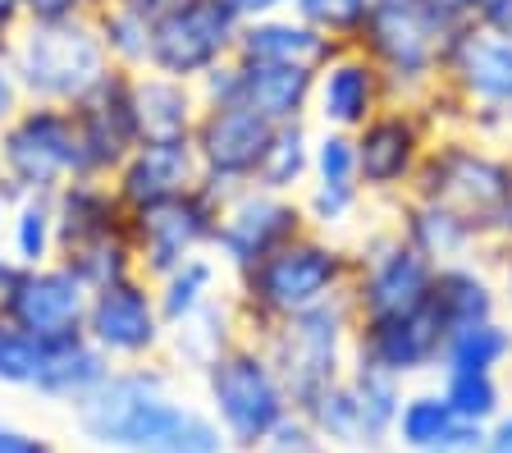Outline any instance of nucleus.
I'll return each mask as SVG.
<instances>
[{
	"instance_id": "f257e3e1",
	"label": "nucleus",
	"mask_w": 512,
	"mask_h": 453,
	"mask_svg": "<svg viewBox=\"0 0 512 453\" xmlns=\"http://www.w3.org/2000/svg\"><path fill=\"white\" fill-rule=\"evenodd\" d=\"M352 280V243L330 234H298L266 261H256L252 270L229 280V298H234L243 339H266L279 321L307 312L316 302H330L348 293Z\"/></svg>"
},
{
	"instance_id": "f03ea898",
	"label": "nucleus",
	"mask_w": 512,
	"mask_h": 453,
	"mask_svg": "<svg viewBox=\"0 0 512 453\" xmlns=\"http://www.w3.org/2000/svg\"><path fill=\"white\" fill-rule=\"evenodd\" d=\"M512 188V151L480 142L471 133H439L430 142L426 161L416 170V184L407 197L435 202L444 211H453L458 220H467L485 248L499 238L503 202Z\"/></svg>"
},
{
	"instance_id": "7ed1b4c3",
	"label": "nucleus",
	"mask_w": 512,
	"mask_h": 453,
	"mask_svg": "<svg viewBox=\"0 0 512 453\" xmlns=\"http://www.w3.org/2000/svg\"><path fill=\"white\" fill-rule=\"evenodd\" d=\"M197 385H202L206 412L215 417V426L224 431V440H229L234 453H256L275 435L279 421L298 412L261 339L229 344L197 376Z\"/></svg>"
},
{
	"instance_id": "20e7f679",
	"label": "nucleus",
	"mask_w": 512,
	"mask_h": 453,
	"mask_svg": "<svg viewBox=\"0 0 512 453\" xmlns=\"http://www.w3.org/2000/svg\"><path fill=\"white\" fill-rule=\"evenodd\" d=\"M439 87L458 101L462 133L494 147H512V37L480 19L444 37Z\"/></svg>"
},
{
	"instance_id": "39448f33",
	"label": "nucleus",
	"mask_w": 512,
	"mask_h": 453,
	"mask_svg": "<svg viewBox=\"0 0 512 453\" xmlns=\"http://www.w3.org/2000/svg\"><path fill=\"white\" fill-rule=\"evenodd\" d=\"M14 78L23 87V101H46V106H78L101 78L110 74V55L96 37L92 19H64V23H19L10 37Z\"/></svg>"
},
{
	"instance_id": "423d86ee",
	"label": "nucleus",
	"mask_w": 512,
	"mask_h": 453,
	"mask_svg": "<svg viewBox=\"0 0 512 453\" xmlns=\"http://www.w3.org/2000/svg\"><path fill=\"white\" fill-rule=\"evenodd\" d=\"M352 330H357V312H352L348 293H339V298L316 302L307 312L279 321L275 330L261 339L279 371V380H284L288 399H293V408L311 403L320 389H330L334 380L348 376Z\"/></svg>"
},
{
	"instance_id": "0eeeda50",
	"label": "nucleus",
	"mask_w": 512,
	"mask_h": 453,
	"mask_svg": "<svg viewBox=\"0 0 512 453\" xmlns=\"http://www.w3.org/2000/svg\"><path fill=\"white\" fill-rule=\"evenodd\" d=\"M69 179H83V142L74 106L23 101L0 124V184L10 197L60 193Z\"/></svg>"
},
{
	"instance_id": "6e6552de",
	"label": "nucleus",
	"mask_w": 512,
	"mask_h": 453,
	"mask_svg": "<svg viewBox=\"0 0 512 453\" xmlns=\"http://www.w3.org/2000/svg\"><path fill=\"white\" fill-rule=\"evenodd\" d=\"M444 28L412 0H371L352 46L384 74L394 101H421L439 87Z\"/></svg>"
},
{
	"instance_id": "1a4fd4ad",
	"label": "nucleus",
	"mask_w": 512,
	"mask_h": 453,
	"mask_svg": "<svg viewBox=\"0 0 512 453\" xmlns=\"http://www.w3.org/2000/svg\"><path fill=\"white\" fill-rule=\"evenodd\" d=\"M430 284H435V261L421 257L389 220L352 238L348 302L357 321L430 307Z\"/></svg>"
},
{
	"instance_id": "9d476101",
	"label": "nucleus",
	"mask_w": 512,
	"mask_h": 453,
	"mask_svg": "<svg viewBox=\"0 0 512 453\" xmlns=\"http://www.w3.org/2000/svg\"><path fill=\"white\" fill-rule=\"evenodd\" d=\"M179 389V376L170 371L165 357L156 362H124V367H110V376L87 394L83 403H74V431L78 440H87L101 453H128L138 440L142 421L151 417L165 394Z\"/></svg>"
},
{
	"instance_id": "9b49d317",
	"label": "nucleus",
	"mask_w": 512,
	"mask_h": 453,
	"mask_svg": "<svg viewBox=\"0 0 512 453\" xmlns=\"http://www.w3.org/2000/svg\"><path fill=\"white\" fill-rule=\"evenodd\" d=\"M238 19L224 0H183L151 14V55L147 69L156 74L183 78V83H202L211 69L229 65L238 46Z\"/></svg>"
},
{
	"instance_id": "f8f14e48",
	"label": "nucleus",
	"mask_w": 512,
	"mask_h": 453,
	"mask_svg": "<svg viewBox=\"0 0 512 453\" xmlns=\"http://www.w3.org/2000/svg\"><path fill=\"white\" fill-rule=\"evenodd\" d=\"M352 138H357V184H362V193L371 202L394 206L398 197L412 193L416 170H421L430 142L439 133L416 101H389Z\"/></svg>"
},
{
	"instance_id": "ddd939ff",
	"label": "nucleus",
	"mask_w": 512,
	"mask_h": 453,
	"mask_svg": "<svg viewBox=\"0 0 512 453\" xmlns=\"http://www.w3.org/2000/svg\"><path fill=\"white\" fill-rule=\"evenodd\" d=\"M220 202L224 193L211 184H192L188 193L170 197V202L142 206L128 216V238H133V257H138V275L151 284L160 275H170L188 257H202L215 243V225H220Z\"/></svg>"
},
{
	"instance_id": "4468645a",
	"label": "nucleus",
	"mask_w": 512,
	"mask_h": 453,
	"mask_svg": "<svg viewBox=\"0 0 512 453\" xmlns=\"http://www.w3.org/2000/svg\"><path fill=\"white\" fill-rule=\"evenodd\" d=\"M307 211L298 197L270 193L261 184H247L224 193L220 202V225H215L211 257L229 270V280L252 270L256 261H266L270 252H279L284 243H293L298 234H307Z\"/></svg>"
},
{
	"instance_id": "2eb2a0df",
	"label": "nucleus",
	"mask_w": 512,
	"mask_h": 453,
	"mask_svg": "<svg viewBox=\"0 0 512 453\" xmlns=\"http://www.w3.org/2000/svg\"><path fill=\"white\" fill-rule=\"evenodd\" d=\"M83 335L115 367H124V362H156L165 353V335H170L156 307V284L147 275H124V280L106 284V289H92Z\"/></svg>"
},
{
	"instance_id": "dca6fc26",
	"label": "nucleus",
	"mask_w": 512,
	"mask_h": 453,
	"mask_svg": "<svg viewBox=\"0 0 512 453\" xmlns=\"http://www.w3.org/2000/svg\"><path fill=\"white\" fill-rule=\"evenodd\" d=\"M275 138V124L261 119L247 106H202L197 129H192V151L202 184L234 193V188L256 184V170L266 161V147Z\"/></svg>"
},
{
	"instance_id": "f3484780",
	"label": "nucleus",
	"mask_w": 512,
	"mask_h": 453,
	"mask_svg": "<svg viewBox=\"0 0 512 453\" xmlns=\"http://www.w3.org/2000/svg\"><path fill=\"white\" fill-rule=\"evenodd\" d=\"M87 298H92V289L55 257L46 266H23L10 293H0V321L32 339L83 335Z\"/></svg>"
},
{
	"instance_id": "a211bd4d",
	"label": "nucleus",
	"mask_w": 512,
	"mask_h": 453,
	"mask_svg": "<svg viewBox=\"0 0 512 453\" xmlns=\"http://www.w3.org/2000/svg\"><path fill=\"white\" fill-rule=\"evenodd\" d=\"M444 325L430 307L416 312H398V316H371L357 321L352 330V362L375 371H389L398 380H421V376H439V353H444Z\"/></svg>"
},
{
	"instance_id": "6ab92c4d",
	"label": "nucleus",
	"mask_w": 512,
	"mask_h": 453,
	"mask_svg": "<svg viewBox=\"0 0 512 453\" xmlns=\"http://www.w3.org/2000/svg\"><path fill=\"white\" fill-rule=\"evenodd\" d=\"M78 142H83V174L110 179L128 161V151L142 142L138 115H133V74L110 69L101 83L74 106Z\"/></svg>"
},
{
	"instance_id": "aec40b11",
	"label": "nucleus",
	"mask_w": 512,
	"mask_h": 453,
	"mask_svg": "<svg viewBox=\"0 0 512 453\" xmlns=\"http://www.w3.org/2000/svg\"><path fill=\"white\" fill-rule=\"evenodd\" d=\"M389 101L394 97H389L380 69H375L357 46H339V51L316 69V83H311V124H316V129L357 133L366 119L380 115Z\"/></svg>"
},
{
	"instance_id": "412c9836",
	"label": "nucleus",
	"mask_w": 512,
	"mask_h": 453,
	"mask_svg": "<svg viewBox=\"0 0 512 453\" xmlns=\"http://www.w3.org/2000/svg\"><path fill=\"white\" fill-rule=\"evenodd\" d=\"M110 184L128 211H142L202 184V170H197L192 142H138L128 151V161L110 174Z\"/></svg>"
},
{
	"instance_id": "4be33fe9",
	"label": "nucleus",
	"mask_w": 512,
	"mask_h": 453,
	"mask_svg": "<svg viewBox=\"0 0 512 453\" xmlns=\"http://www.w3.org/2000/svg\"><path fill=\"white\" fill-rule=\"evenodd\" d=\"M55 202V234H60V257L78 248H92V243H106V238H124L128 234V211L119 202L115 184L110 179H69L60 193H51Z\"/></svg>"
},
{
	"instance_id": "5701e85b",
	"label": "nucleus",
	"mask_w": 512,
	"mask_h": 453,
	"mask_svg": "<svg viewBox=\"0 0 512 453\" xmlns=\"http://www.w3.org/2000/svg\"><path fill=\"white\" fill-rule=\"evenodd\" d=\"M339 46L343 42L325 37L311 23H302L293 10H279V14H261V19H243L234 60H247V65H288V69H311L316 74Z\"/></svg>"
},
{
	"instance_id": "b1692460",
	"label": "nucleus",
	"mask_w": 512,
	"mask_h": 453,
	"mask_svg": "<svg viewBox=\"0 0 512 453\" xmlns=\"http://www.w3.org/2000/svg\"><path fill=\"white\" fill-rule=\"evenodd\" d=\"M430 312L439 316L444 330H462V325L503 316V289H499L494 266L485 257H462V261H444V266H435Z\"/></svg>"
},
{
	"instance_id": "393cba45",
	"label": "nucleus",
	"mask_w": 512,
	"mask_h": 453,
	"mask_svg": "<svg viewBox=\"0 0 512 453\" xmlns=\"http://www.w3.org/2000/svg\"><path fill=\"white\" fill-rule=\"evenodd\" d=\"M480 431L485 426H467L453 417L448 399L439 394V385H421L403 394V408L394 421V449L398 453H435V449H453V453H476L480 449Z\"/></svg>"
},
{
	"instance_id": "a878e982",
	"label": "nucleus",
	"mask_w": 512,
	"mask_h": 453,
	"mask_svg": "<svg viewBox=\"0 0 512 453\" xmlns=\"http://www.w3.org/2000/svg\"><path fill=\"white\" fill-rule=\"evenodd\" d=\"M238 339H243V325H238L234 298L224 289V293H215L206 307H197V312L183 316L179 325H170L165 353L160 357L170 362L174 376H202L215 357H220L229 344H238Z\"/></svg>"
},
{
	"instance_id": "bb28decb",
	"label": "nucleus",
	"mask_w": 512,
	"mask_h": 453,
	"mask_svg": "<svg viewBox=\"0 0 512 453\" xmlns=\"http://www.w3.org/2000/svg\"><path fill=\"white\" fill-rule=\"evenodd\" d=\"M128 453H234L206 403L183 399L179 389L151 408Z\"/></svg>"
},
{
	"instance_id": "cd10ccee",
	"label": "nucleus",
	"mask_w": 512,
	"mask_h": 453,
	"mask_svg": "<svg viewBox=\"0 0 512 453\" xmlns=\"http://www.w3.org/2000/svg\"><path fill=\"white\" fill-rule=\"evenodd\" d=\"M389 225L426 261H435V266L462 261V257H485V238L467 220H458L453 211H444L435 202H421V197H398L389 206Z\"/></svg>"
},
{
	"instance_id": "c85d7f7f",
	"label": "nucleus",
	"mask_w": 512,
	"mask_h": 453,
	"mask_svg": "<svg viewBox=\"0 0 512 453\" xmlns=\"http://www.w3.org/2000/svg\"><path fill=\"white\" fill-rule=\"evenodd\" d=\"M133 115H138L142 142H192L202 97L183 78L142 69V74H133Z\"/></svg>"
},
{
	"instance_id": "c756f323",
	"label": "nucleus",
	"mask_w": 512,
	"mask_h": 453,
	"mask_svg": "<svg viewBox=\"0 0 512 453\" xmlns=\"http://www.w3.org/2000/svg\"><path fill=\"white\" fill-rule=\"evenodd\" d=\"M110 362L101 348L87 335H64V339H46L42 348V376L32 385V394L42 403H60V408H74L92 394L101 380L110 376Z\"/></svg>"
},
{
	"instance_id": "7c9ffc66",
	"label": "nucleus",
	"mask_w": 512,
	"mask_h": 453,
	"mask_svg": "<svg viewBox=\"0 0 512 453\" xmlns=\"http://www.w3.org/2000/svg\"><path fill=\"white\" fill-rule=\"evenodd\" d=\"M238 69V106L256 110L270 124H293V119H311V69H288V65H247L234 60Z\"/></svg>"
},
{
	"instance_id": "2f4dec72",
	"label": "nucleus",
	"mask_w": 512,
	"mask_h": 453,
	"mask_svg": "<svg viewBox=\"0 0 512 453\" xmlns=\"http://www.w3.org/2000/svg\"><path fill=\"white\" fill-rule=\"evenodd\" d=\"M512 367V316H494V321H476L462 330L444 335V353H439V371H503Z\"/></svg>"
},
{
	"instance_id": "473e14b6",
	"label": "nucleus",
	"mask_w": 512,
	"mask_h": 453,
	"mask_svg": "<svg viewBox=\"0 0 512 453\" xmlns=\"http://www.w3.org/2000/svg\"><path fill=\"white\" fill-rule=\"evenodd\" d=\"M348 385H352V399H357V417H362V449H389L398 408H403V394H407V380L352 362Z\"/></svg>"
},
{
	"instance_id": "72a5a7b5",
	"label": "nucleus",
	"mask_w": 512,
	"mask_h": 453,
	"mask_svg": "<svg viewBox=\"0 0 512 453\" xmlns=\"http://www.w3.org/2000/svg\"><path fill=\"white\" fill-rule=\"evenodd\" d=\"M224 289H229V270H224L211 252L188 257L183 266H174L170 275H160L156 280V307H160L165 330L179 325L183 316H192L197 307H206V302H211L215 293H224Z\"/></svg>"
},
{
	"instance_id": "f704fd0d",
	"label": "nucleus",
	"mask_w": 512,
	"mask_h": 453,
	"mask_svg": "<svg viewBox=\"0 0 512 453\" xmlns=\"http://www.w3.org/2000/svg\"><path fill=\"white\" fill-rule=\"evenodd\" d=\"M151 14L142 0H115V5H101L92 14V28L106 46L110 65L128 69V74H142L151 55Z\"/></svg>"
},
{
	"instance_id": "c9c22d12",
	"label": "nucleus",
	"mask_w": 512,
	"mask_h": 453,
	"mask_svg": "<svg viewBox=\"0 0 512 453\" xmlns=\"http://www.w3.org/2000/svg\"><path fill=\"white\" fill-rule=\"evenodd\" d=\"M0 243H5L23 266H46V261L60 257V234H55V202L51 197L46 193L14 197Z\"/></svg>"
},
{
	"instance_id": "e433bc0d",
	"label": "nucleus",
	"mask_w": 512,
	"mask_h": 453,
	"mask_svg": "<svg viewBox=\"0 0 512 453\" xmlns=\"http://www.w3.org/2000/svg\"><path fill=\"white\" fill-rule=\"evenodd\" d=\"M311 142H316V124L311 119L275 124V138H270L266 161L256 170V184L270 188V193L298 197L311 184Z\"/></svg>"
},
{
	"instance_id": "4c0bfd02",
	"label": "nucleus",
	"mask_w": 512,
	"mask_h": 453,
	"mask_svg": "<svg viewBox=\"0 0 512 453\" xmlns=\"http://www.w3.org/2000/svg\"><path fill=\"white\" fill-rule=\"evenodd\" d=\"M439 394L448 399L453 417L467 426H490L508 408V385L494 371H439Z\"/></svg>"
},
{
	"instance_id": "58836bf2",
	"label": "nucleus",
	"mask_w": 512,
	"mask_h": 453,
	"mask_svg": "<svg viewBox=\"0 0 512 453\" xmlns=\"http://www.w3.org/2000/svg\"><path fill=\"white\" fill-rule=\"evenodd\" d=\"M298 202H302L307 225L316 229V234L348 238L352 229L362 225L371 197L362 193V184H316V179H311V184L298 193Z\"/></svg>"
},
{
	"instance_id": "ea45409f",
	"label": "nucleus",
	"mask_w": 512,
	"mask_h": 453,
	"mask_svg": "<svg viewBox=\"0 0 512 453\" xmlns=\"http://www.w3.org/2000/svg\"><path fill=\"white\" fill-rule=\"evenodd\" d=\"M298 412L330 449H362V417H357V399H352L348 376L334 380L330 389H320L316 399L302 403Z\"/></svg>"
},
{
	"instance_id": "a19ab883",
	"label": "nucleus",
	"mask_w": 512,
	"mask_h": 453,
	"mask_svg": "<svg viewBox=\"0 0 512 453\" xmlns=\"http://www.w3.org/2000/svg\"><path fill=\"white\" fill-rule=\"evenodd\" d=\"M366 5H371V0H293L288 10L298 14L302 23L320 28L325 37L352 46V37H357V28H362V19H366Z\"/></svg>"
},
{
	"instance_id": "79ce46f5",
	"label": "nucleus",
	"mask_w": 512,
	"mask_h": 453,
	"mask_svg": "<svg viewBox=\"0 0 512 453\" xmlns=\"http://www.w3.org/2000/svg\"><path fill=\"white\" fill-rule=\"evenodd\" d=\"M311 179L316 184H357V138L339 129H316Z\"/></svg>"
},
{
	"instance_id": "37998d69",
	"label": "nucleus",
	"mask_w": 512,
	"mask_h": 453,
	"mask_svg": "<svg viewBox=\"0 0 512 453\" xmlns=\"http://www.w3.org/2000/svg\"><path fill=\"white\" fill-rule=\"evenodd\" d=\"M42 348H46V339L19 335V330L5 325V335H0V389L32 394V385L42 376Z\"/></svg>"
},
{
	"instance_id": "c03bdc74",
	"label": "nucleus",
	"mask_w": 512,
	"mask_h": 453,
	"mask_svg": "<svg viewBox=\"0 0 512 453\" xmlns=\"http://www.w3.org/2000/svg\"><path fill=\"white\" fill-rule=\"evenodd\" d=\"M256 453H334L330 444L320 440L316 431H311L307 426V417H302V412H293V417H284L275 426V435H270L266 444H261V449Z\"/></svg>"
},
{
	"instance_id": "a18cd8bd",
	"label": "nucleus",
	"mask_w": 512,
	"mask_h": 453,
	"mask_svg": "<svg viewBox=\"0 0 512 453\" xmlns=\"http://www.w3.org/2000/svg\"><path fill=\"white\" fill-rule=\"evenodd\" d=\"M101 0H23L28 23H64V19H92Z\"/></svg>"
},
{
	"instance_id": "49530a36",
	"label": "nucleus",
	"mask_w": 512,
	"mask_h": 453,
	"mask_svg": "<svg viewBox=\"0 0 512 453\" xmlns=\"http://www.w3.org/2000/svg\"><path fill=\"white\" fill-rule=\"evenodd\" d=\"M0 453H60V449H55V440H46L42 431L0 417Z\"/></svg>"
},
{
	"instance_id": "de8ad7c7",
	"label": "nucleus",
	"mask_w": 512,
	"mask_h": 453,
	"mask_svg": "<svg viewBox=\"0 0 512 453\" xmlns=\"http://www.w3.org/2000/svg\"><path fill=\"white\" fill-rule=\"evenodd\" d=\"M412 5H416V10H426L430 19L444 28V33H453V28H462V23L476 19L467 0H412Z\"/></svg>"
},
{
	"instance_id": "09e8293b",
	"label": "nucleus",
	"mask_w": 512,
	"mask_h": 453,
	"mask_svg": "<svg viewBox=\"0 0 512 453\" xmlns=\"http://www.w3.org/2000/svg\"><path fill=\"white\" fill-rule=\"evenodd\" d=\"M476 453H512V403L499 412V417L480 431V449Z\"/></svg>"
},
{
	"instance_id": "8fccbe9b",
	"label": "nucleus",
	"mask_w": 512,
	"mask_h": 453,
	"mask_svg": "<svg viewBox=\"0 0 512 453\" xmlns=\"http://www.w3.org/2000/svg\"><path fill=\"white\" fill-rule=\"evenodd\" d=\"M19 106H23V87H19V78H14L10 60L0 55V124H5Z\"/></svg>"
},
{
	"instance_id": "3c124183",
	"label": "nucleus",
	"mask_w": 512,
	"mask_h": 453,
	"mask_svg": "<svg viewBox=\"0 0 512 453\" xmlns=\"http://www.w3.org/2000/svg\"><path fill=\"white\" fill-rule=\"evenodd\" d=\"M229 10L238 14V19H261V14H279V10H288L293 0H224Z\"/></svg>"
},
{
	"instance_id": "603ef678",
	"label": "nucleus",
	"mask_w": 512,
	"mask_h": 453,
	"mask_svg": "<svg viewBox=\"0 0 512 453\" xmlns=\"http://www.w3.org/2000/svg\"><path fill=\"white\" fill-rule=\"evenodd\" d=\"M23 23V0H0V55L10 51V37Z\"/></svg>"
},
{
	"instance_id": "864d4df0",
	"label": "nucleus",
	"mask_w": 512,
	"mask_h": 453,
	"mask_svg": "<svg viewBox=\"0 0 512 453\" xmlns=\"http://www.w3.org/2000/svg\"><path fill=\"white\" fill-rule=\"evenodd\" d=\"M480 23L494 28V33H503V37H512V0H490L485 14H480Z\"/></svg>"
},
{
	"instance_id": "5fc2aeb1",
	"label": "nucleus",
	"mask_w": 512,
	"mask_h": 453,
	"mask_svg": "<svg viewBox=\"0 0 512 453\" xmlns=\"http://www.w3.org/2000/svg\"><path fill=\"white\" fill-rule=\"evenodd\" d=\"M19 275H23V261L14 257L5 243H0V293H10V284L19 280Z\"/></svg>"
},
{
	"instance_id": "6e6d98bb",
	"label": "nucleus",
	"mask_w": 512,
	"mask_h": 453,
	"mask_svg": "<svg viewBox=\"0 0 512 453\" xmlns=\"http://www.w3.org/2000/svg\"><path fill=\"white\" fill-rule=\"evenodd\" d=\"M512 151V147H508ZM499 238H512V188H508V202H503V220H499ZM494 238V243H499Z\"/></svg>"
},
{
	"instance_id": "4d7b16f0",
	"label": "nucleus",
	"mask_w": 512,
	"mask_h": 453,
	"mask_svg": "<svg viewBox=\"0 0 512 453\" xmlns=\"http://www.w3.org/2000/svg\"><path fill=\"white\" fill-rule=\"evenodd\" d=\"M10 202H14V197H10V188L0 184V234H5V216H10Z\"/></svg>"
},
{
	"instance_id": "13d9d810",
	"label": "nucleus",
	"mask_w": 512,
	"mask_h": 453,
	"mask_svg": "<svg viewBox=\"0 0 512 453\" xmlns=\"http://www.w3.org/2000/svg\"><path fill=\"white\" fill-rule=\"evenodd\" d=\"M147 10H165V5H183V0H142Z\"/></svg>"
},
{
	"instance_id": "bf43d9fd",
	"label": "nucleus",
	"mask_w": 512,
	"mask_h": 453,
	"mask_svg": "<svg viewBox=\"0 0 512 453\" xmlns=\"http://www.w3.org/2000/svg\"><path fill=\"white\" fill-rule=\"evenodd\" d=\"M101 5H115V0H101Z\"/></svg>"
},
{
	"instance_id": "052dcab7",
	"label": "nucleus",
	"mask_w": 512,
	"mask_h": 453,
	"mask_svg": "<svg viewBox=\"0 0 512 453\" xmlns=\"http://www.w3.org/2000/svg\"><path fill=\"white\" fill-rule=\"evenodd\" d=\"M0 335H5V321H0Z\"/></svg>"
}]
</instances>
